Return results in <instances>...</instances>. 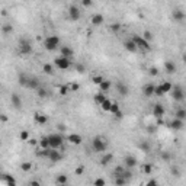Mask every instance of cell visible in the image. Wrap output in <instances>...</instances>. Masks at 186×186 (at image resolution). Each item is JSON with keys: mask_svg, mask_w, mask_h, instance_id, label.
Listing matches in <instances>:
<instances>
[{"mask_svg": "<svg viewBox=\"0 0 186 186\" xmlns=\"http://www.w3.org/2000/svg\"><path fill=\"white\" fill-rule=\"evenodd\" d=\"M172 18H173L176 22H182V20H185L186 15L183 10H180V9H174L173 13H172Z\"/></svg>", "mask_w": 186, "mask_h": 186, "instance_id": "cell-21", "label": "cell"}, {"mask_svg": "<svg viewBox=\"0 0 186 186\" xmlns=\"http://www.w3.org/2000/svg\"><path fill=\"white\" fill-rule=\"evenodd\" d=\"M163 95H164V92H163L162 86H160V84H158V86H156V92H154V96H158V98H160V96H163Z\"/></svg>", "mask_w": 186, "mask_h": 186, "instance_id": "cell-47", "label": "cell"}, {"mask_svg": "<svg viewBox=\"0 0 186 186\" xmlns=\"http://www.w3.org/2000/svg\"><path fill=\"white\" fill-rule=\"evenodd\" d=\"M58 186H68V185H58Z\"/></svg>", "mask_w": 186, "mask_h": 186, "instance_id": "cell-64", "label": "cell"}, {"mask_svg": "<svg viewBox=\"0 0 186 186\" xmlns=\"http://www.w3.org/2000/svg\"><path fill=\"white\" fill-rule=\"evenodd\" d=\"M148 132H156V127H148Z\"/></svg>", "mask_w": 186, "mask_h": 186, "instance_id": "cell-61", "label": "cell"}, {"mask_svg": "<svg viewBox=\"0 0 186 186\" xmlns=\"http://www.w3.org/2000/svg\"><path fill=\"white\" fill-rule=\"evenodd\" d=\"M2 122H8V115L6 114L2 115Z\"/></svg>", "mask_w": 186, "mask_h": 186, "instance_id": "cell-58", "label": "cell"}, {"mask_svg": "<svg viewBox=\"0 0 186 186\" xmlns=\"http://www.w3.org/2000/svg\"><path fill=\"white\" fill-rule=\"evenodd\" d=\"M82 4H83L84 8H89V6H93V2H89V0H84V2H82Z\"/></svg>", "mask_w": 186, "mask_h": 186, "instance_id": "cell-54", "label": "cell"}, {"mask_svg": "<svg viewBox=\"0 0 186 186\" xmlns=\"http://www.w3.org/2000/svg\"><path fill=\"white\" fill-rule=\"evenodd\" d=\"M48 140H50V144H51V148L52 150H58L63 147L64 140L60 134H50L48 135Z\"/></svg>", "mask_w": 186, "mask_h": 186, "instance_id": "cell-5", "label": "cell"}, {"mask_svg": "<svg viewBox=\"0 0 186 186\" xmlns=\"http://www.w3.org/2000/svg\"><path fill=\"white\" fill-rule=\"evenodd\" d=\"M112 100L111 99H106L105 100V102L102 103V105H100V109H102L103 112H111V108H112Z\"/></svg>", "mask_w": 186, "mask_h": 186, "instance_id": "cell-29", "label": "cell"}, {"mask_svg": "<svg viewBox=\"0 0 186 186\" xmlns=\"http://www.w3.org/2000/svg\"><path fill=\"white\" fill-rule=\"evenodd\" d=\"M138 148L141 151H144V153H150V151H151V143H150V141H147V140L140 141V143H138Z\"/></svg>", "mask_w": 186, "mask_h": 186, "instance_id": "cell-27", "label": "cell"}, {"mask_svg": "<svg viewBox=\"0 0 186 186\" xmlns=\"http://www.w3.org/2000/svg\"><path fill=\"white\" fill-rule=\"evenodd\" d=\"M182 60H183V63L186 64V52H185V54H183V56H182Z\"/></svg>", "mask_w": 186, "mask_h": 186, "instance_id": "cell-63", "label": "cell"}, {"mask_svg": "<svg viewBox=\"0 0 186 186\" xmlns=\"http://www.w3.org/2000/svg\"><path fill=\"white\" fill-rule=\"evenodd\" d=\"M112 160H114V156H112L111 153H105V154L100 157L99 164H100V166H108V164H109Z\"/></svg>", "mask_w": 186, "mask_h": 186, "instance_id": "cell-24", "label": "cell"}, {"mask_svg": "<svg viewBox=\"0 0 186 186\" xmlns=\"http://www.w3.org/2000/svg\"><path fill=\"white\" fill-rule=\"evenodd\" d=\"M83 172H84V167H83V166H79L77 169H76V174H77V176L83 174Z\"/></svg>", "mask_w": 186, "mask_h": 186, "instance_id": "cell-52", "label": "cell"}, {"mask_svg": "<svg viewBox=\"0 0 186 186\" xmlns=\"http://www.w3.org/2000/svg\"><path fill=\"white\" fill-rule=\"evenodd\" d=\"M118 112H121V108H119V105L116 102H114V103H112V108H111V114L116 115Z\"/></svg>", "mask_w": 186, "mask_h": 186, "instance_id": "cell-41", "label": "cell"}, {"mask_svg": "<svg viewBox=\"0 0 186 186\" xmlns=\"http://www.w3.org/2000/svg\"><path fill=\"white\" fill-rule=\"evenodd\" d=\"M106 99H108V98H106V96H105V93H103V92H100V93H98V95L95 96V102L98 103L99 106H100V105H102V103L105 102V100H106Z\"/></svg>", "mask_w": 186, "mask_h": 186, "instance_id": "cell-32", "label": "cell"}, {"mask_svg": "<svg viewBox=\"0 0 186 186\" xmlns=\"http://www.w3.org/2000/svg\"><path fill=\"white\" fill-rule=\"evenodd\" d=\"M67 141L70 144H73V146H80L82 141H83V138H82V135L80 134H70L67 137Z\"/></svg>", "mask_w": 186, "mask_h": 186, "instance_id": "cell-16", "label": "cell"}, {"mask_svg": "<svg viewBox=\"0 0 186 186\" xmlns=\"http://www.w3.org/2000/svg\"><path fill=\"white\" fill-rule=\"evenodd\" d=\"M28 89H32V90H38V89H40V79H38V77H29Z\"/></svg>", "mask_w": 186, "mask_h": 186, "instance_id": "cell-26", "label": "cell"}, {"mask_svg": "<svg viewBox=\"0 0 186 186\" xmlns=\"http://www.w3.org/2000/svg\"><path fill=\"white\" fill-rule=\"evenodd\" d=\"M18 50H19V52L22 56H29V54H32V51H34L32 42L28 38H20L19 44H18Z\"/></svg>", "mask_w": 186, "mask_h": 186, "instance_id": "cell-3", "label": "cell"}, {"mask_svg": "<svg viewBox=\"0 0 186 186\" xmlns=\"http://www.w3.org/2000/svg\"><path fill=\"white\" fill-rule=\"evenodd\" d=\"M77 72H79V73H84V67H83V66H79V67H77Z\"/></svg>", "mask_w": 186, "mask_h": 186, "instance_id": "cell-59", "label": "cell"}, {"mask_svg": "<svg viewBox=\"0 0 186 186\" xmlns=\"http://www.w3.org/2000/svg\"><path fill=\"white\" fill-rule=\"evenodd\" d=\"M34 121H35L38 125H45L48 122V116L45 114H41V112H35L34 114Z\"/></svg>", "mask_w": 186, "mask_h": 186, "instance_id": "cell-15", "label": "cell"}, {"mask_svg": "<svg viewBox=\"0 0 186 186\" xmlns=\"http://www.w3.org/2000/svg\"><path fill=\"white\" fill-rule=\"evenodd\" d=\"M146 186H160V185H158V182L156 179H150V180L146 183Z\"/></svg>", "mask_w": 186, "mask_h": 186, "instance_id": "cell-49", "label": "cell"}, {"mask_svg": "<svg viewBox=\"0 0 186 186\" xmlns=\"http://www.w3.org/2000/svg\"><path fill=\"white\" fill-rule=\"evenodd\" d=\"M119 29H121V24H118V22H116V24H112V25H111V31L118 32Z\"/></svg>", "mask_w": 186, "mask_h": 186, "instance_id": "cell-48", "label": "cell"}, {"mask_svg": "<svg viewBox=\"0 0 186 186\" xmlns=\"http://www.w3.org/2000/svg\"><path fill=\"white\" fill-rule=\"evenodd\" d=\"M19 138L22 140V141H29V140H31V138H29V132H28V131H22V132L19 134Z\"/></svg>", "mask_w": 186, "mask_h": 186, "instance_id": "cell-43", "label": "cell"}, {"mask_svg": "<svg viewBox=\"0 0 186 186\" xmlns=\"http://www.w3.org/2000/svg\"><path fill=\"white\" fill-rule=\"evenodd\" d=\"M151 112H153V116H154L156 119H162L163 116H164V106H163L162 103H156L154 106H153V109H151Z\"/></svg>", "mask_w": 186, "mask_h": 186, "instance_id": "cell-9", "label": "cell"}, {"mask_svg": "<svg viewBox=\"0 0 186 186\" xmlns=\"http://www.w3.org/2000/svg\"><path fill=\"white\" fill-rule=\"evenodd\" d=\"M40 147L41 150H51V144H50V140H48V135L47 137H41L40 140Z\"/></svg>", "mask_w": 186, "mask_h": 186, "instance_id": "cell-25", "label": "cell"}, {"mask_svg": "<svg viewBox=\"0 0 186 186\" xmlns=\"http://www.w3.org/2000/svg\"><path fill=\"white\" fill-rule=\"evenodd\" d=\"M32 169V163L31 162H25L20 164V170H24V172H29Z\"/></svg>", "mask_w": 186, "mask_h": 186, "instance_id": "cell-39", "label": "cell"}, {"mask_svg": "<svg viewBox=\"0 0 186 186\" xmlns=\"http://www.w3.org/2000/svg\"><path fill=\"white\" fill-rule=\"evenodd\" d=\"M141 36H143V38H144L146 41H148V42H150V41L153 40V34H151L150 31H144V34H143Z\"/></svg>", "mask_w": 186, "mask_h": 186, "instance_id": "cell-45", "label": "cell"}, {"mask_svg": "<svg viewBox=\"0 0 186 186\" xmlns=\"http://www.w3.org/2000/svg\"><path fill=\"white\" fill-rule=\"evenodd\" d=\"M2 180L6 183V186H18V183H16V179L13 178L12 174L3 173V174H2Z\"/></svg>", "mask_w": 186, "mask_h": 186, "instance_id": "cell-17", "label": "cell"}, {"mask_svg": "<svg viewBox=\"0 0 186 186\" xmlns=\"http://www.w3.org/2000/svg\"><path fill=\"white\" fill-rule=\"evenodd\" d=\"M148 74L150 76H157L158 74V68L157 67H151L150 70H148Z\"/></svg>", "mask_w": 186, "mask_h": 186, "instance_id": "cell-51", "label": "cell"}, {"mask_svg": "<svg viewBox=\"0 0 186 186\" xmlns=\"http://www.w3.org/2000/svg\"><path fill=\"white\" fill-rule=\"evenodd\" d=\"M48 160H50V162H52V163H58L60 160H61V158H63V154H61V153H60L58 150H50V153H48Z\"/></svg>", "mask_w": 186, "mask_h": 186, "instance_id": "cell-12", "label": "cell"}, {"mask_svg": "<svg viewBox=\"0 0 186 186\" xmlns=\"http://www.w3.org/2000/svg\"><path fill=\"white\" fill-rule=\"evenodd\" d=\"M160 86H162L163 92H164V95H166V93H170L172 89H173V84H172L170 82H163V83L160 84Z\"/></svg>", "mask_w": 186, "mask_h": 186, "instance_id": "cell-31", "label": "cell"}, {"mask_svg": "<svg viewBox=\"0 0 186 186\" xmlns=\"http://www.w3.org/2000/svg\"><path fill=\"white\" fill-rule=\"evenodd\" d=\"M28 143L31 144V146H36V144H40V141H36L35 138H31V140H29V141H28Z\"/></svg>", "mask_w": 186, "mask_h": 186, "instance_id": "cell-56", "label": "cell"}, {"mask_svg": "<svg viewBox=\"0 0 186 186\" xmlns=\"http://www.w3.org/2000/svg\"><path fill=\"white\" fill-rule=\"evenodd\" d=\"M143 172H144L146 174H151V172H153V166H151L150 163L144 164V166H143Z\"/></svg>", "mask_w": 186, "mask_h": 186, "instance_id": "cell-44", "label": "cell"}, {"mask_svg": "<svg viewBox=\"0 0 186 186\" xmlns=\"http://www.w3.org/2000/svg\"><path fill=\"white\" fill-rule=\"evenodd\" d=\"M28 83H29V77L26 74H19V84L20 86H25L28 87Z\"/></svg>", "mask_w": 186, "mask_h": 186, "instance_id": "cell-33", "label": "cell"}, {"mask_svg": "<svg viewBox=\"0 0 186 186\" xmlns=\"http://www.w3.org/2000/svg\"><path fill=\"white\" fill-rule=\"evenodd\" d=\"M67 180H68V178L63 173L57 176V185H67Z\"/></svg>", "mask_w": 186, "mask_h": 186, "instance_id": "cell-35", "label": "cell"}, {"mask_svg": "<svg viewBox=\"0 0 186 186\" xmlns=\"http://www.w3.org/2000/svg\"><path fill=\"white\" fill-rule=\"evenodd\" d=\"M60 56L72 60L74 57V50L72 47H68V45H63V47H60Z\"/></svg>", "mask_w": 186, "mask_h": 186, "instance_id": "cell-10", "label": "cell"}, {"mask_svg": "<svg viewBox=\"0 0 186 186\" xmlns=\"http://www.w3.org/2000/svg\"><path fill=\"white\" fill-rule=\"evenodd\" d=\"M77 89H79V84H73V86L70 87V90H73V92H74V90H77Z\"/></svg>", "mask_w": 186, "mask_h": 186, "instance_id": "cell-60", "label": "cell"}, {"mask_svg": "<svg viewBox=\"0 0 186 186\" xmlns=\"http://www.w3.org/2000/svg\"><path fill=\"white\" fill-rule=\"evenodd\" d=\"M154 92H156V84H153V83H147L146 86L143 87V95L146 96V98L154 96Z\"/></svg>", "mask_w": 186, "mask_h": 186, "instance_id": "cell-13", "label": "cell"}, {"mask_svg": "<svg viewBox=\"0 0 186 186\" xmlns=\"http://www.w3.org/2000/svg\"><path fill=\"white\" fill-rule=\"evenodd\" d=\"M164 70H166L167 74H174V73L178 72V67H176L174 61H166L164 63Z\"/></svg>", "mask_w": 186, "mask_h": 186, "instance_id": "cell-22", "label": "cell"}, {"mask_svg": "<svg viewBox=\"0 0 186 186\" xmlns=\"http://www.w3.org/2000/svg\"><path fill=\"white\" fill-rule=\"evenodd\" d=\"M54 64L57 66L58 70H67V68L72 67V60L60 56V57H57V58L54 60Z\"/></svg>", "mask_w": 186, "mask_h": 186, "instance_id": "cell-7", "label": "cell"}, {"mask_svg": "<svg viewBox=\"0 0 186 186\" xmlns=\"http://www.w3.org/2000/svg\"><path fill=\"white\" fill-rule=\"evenodd\" d=\"M60 45H61V40L57 35H50L44 40V48L47 51H56V50H58Z\"/></svg>", "mask_w": 186, "mask_h": 186, "instance_id": "cell-2", "label": "cell"}, {"mask_svg": "<svg viewBox=\"0 0 186 186\" xmlns=\"http://www.w3.org/2000/svg\"><path fill=\"white\" fill-rule=\"evenodd\" d=\"M82 18V10H80L79 6H76V4H72L70 8H68V19L76 22V20H79Z\"/></svg>", "mask_w": 186, "mask_h": 186, "instance_id": "cell-8", "label": "cell"}, {"mask_svg": "<svg viewBox=\"0 0 186 186\" xmlns=\"http://www.w3.org/2000/svg\"><path fill=\"white\" fill-rule=\"evenodd\" d=\"M103 80L105 79H103L102 76H93V77H92V82H93L95 84H98V86H100V83H102Z\"/></svg>", "mask_w": 186, "mask_h": 186, "instance_id": "cell-42", "label": "cell"}, {"mask_svg": "<svg viewBox=\"0 0 186 186\" xmlns=\"http://www.w3.org/2000/svg\"><path fill=\"white\" fill-rule=\"evenodd\" d=\"M116 92H118L121 96H128L130 95V87L124 83V82H118V83H116Z\"/></svg>", "mask_w": 186, "mask_h": 186, "instance_id": "cell-14", "label": "cell"}, {"mask_svg": "<svg viewBox=\"0 0 186 186\" xmlns=\"http://www.w3.org/2000/svg\"><path fill=\"white\" fill-rule=\"evenodd\" d=\"M124 48H125L128 52H137L138 51V48H137V45H135V42L132 40L125 41V42H124Z\"/></svg>", "mask_w": 186, "mask_h": 186, "instance_id": "cell-23", "label": "cell"}, {"mask_svg": "<svg viewBox=\"0 0 186 186\" xmlns=\"http://www.w3.org/2000/svg\"><path fill=\"white\" fill-rule=\"evenodd\" d=\"M93 186H106V180L103 178H98L93 180Z\"/></svg>", "mask_w": 186, "mask_h": 186, "instance_id": "cell-40", "label": "cell"}, {"mask_svg": "<svg viewBox=\"0 0 186 186\" xmlns=\"http://www.w3.org/2000/svg\"><path fill=\"white\" fill-rule=\"evenodd\" d=\"M28 186H41V183H40V180H35V179H34V180H31V182L28 183Z\"/></svg>", "mask_w": 186, "mask_h": 186, "instance_id": "cell-53", "label": "cell"}, {"mask_svg": "<svg viewBox=\"0 0 186 186\" xmlns=\"http://www.w3.org/2000/svg\"><path fill=\"white\" fill-rule=\"evenodd\" d=\"M42 72L45 73V74H52V73H54V68H52L51 64H44V66H42Z\"/></svg>", "mask_w": 186, "mask_h": 186, "instance_id": "cell-37", "label": "cell"}, {"mask_svg": "<svg viewBox=\"0 0 186 186\" xmlns=\"http://www.w3.org/2000/svg\"><path fill=\"white\" fill-rule=\"evenodd\" d=\"M2 32H3V35H8V34L13 32V26L12 25H3L2 26Z\"/></svg>", "mask_w": 186, "mask_h": 186, "instance_id": "cell-38", "label": "cell"}, {"mask_svg": "<svg viewBox=\"0 0 186 186\" xmlns=\"http://www.w3.org/2000/svg\"><path fill=\"white\" fill-rule=\"evenodd\" d=\"M132 41L135 42V45H137L138 50H143V51H150V50H151L150 42L144 40L141 35H134V36H132Z\"/></svg>", "mask_w": 186, "mask_h": 186, "instance_id": "cell-4", "label": "cell"}, {"mask_svg": "<svg viewBox=\"0 0 186 186\" xmlns=\"http://www.w3.org/2000/svg\"><path fill=\"white\" fill-rule=\"evenodd\" d=\"M10 103H12V106L15 108V109H20V108H22V99H20V96L16 95V93H13V95L10 96Z\"/></svg>", "mask_w": 186, "mask_h": 186, "instance_id": "cell-19", "label": "cell"}, {"mask_svg": "<svg viewBox=\"0 0 186 186\" xmlns=\"http://www.w3.org/2000/svg\"><path fill=\"white\" fill-rule=\"evenodd\" d=\"M92 148H93L95 153H105V151L108 150L106 138H105V137H100V135L95 137V138L92 140Z\"/></svg>", "mask_w": 186, "mask_h": 186, "instance_id": "cell-1", "label": "cell"}, {"mask_svg": "<svg viewBox=\"0 0 186 186\" xmlns=\"http://www.w3.org/2000/svg\"><path fill=\"white\" fill-rule=\"evenodd\" d=\"M68 92H70V89H68L67 86H60V90H58V93L61 96H66L68 93Z\"/></svg>", "mask_w": 186, "mask_h": 186, "instance_id": "cell-46", "label": "cell"}, {"mask_svg": "<svg viewBox=\"0 0 186 186\" xmlns=\"http://www.w3.org/2000/svg\"><path fill=\"white\" fill-rule=\"evenodd\" d=\"M174 118L180 119V121H185L186 119V109L185 108H179V109H176V112H174Z\"/></svg>", "mask_w": 186, "mask_h": 186, "instance_id": "cell-28", "label": "cell"}, {"mask_svg": "<svg viewBox=\"0 0 186 186\" xmlns=\"http://www.w3.org/2000/svg\"><path fill=\"white\" fill-rule=\"evenodd\" d=\"M170 95H172V99H173L174 102H182V100L185 99V92H183L182 86H179V84H174L172 92H170Z\"/></svg>", "mask_w": 186, "mask_h": 186, "instance_id": "cell-6", "label": "cell"}, {"mask_svg": "<svg viewBox=\"0 0 186 186\" xmlns=\"http://www.w3.org/2000/svg\"><path fill=\"white\" fill-rule=\"evenodd\" d=\"M183 125H185V121H180V119H178V118H173L172 122L169 124V127L174 131H180L183 128Z\"/></svg>", "mask_w": 186, "mask_h": 186, "instance_id": "cell-18", "label": "cell"}, {"mask_svg": "<svg viewBox=\"0 0 186 186\" xmlns=\"http://www.w3.org/2000/svg\"><path fill=\"white\" fill-rule=\"evenodd\" d=\"M90 22H92V25H93V26H100V25L105 22V18H103L100 13H95V15L92 16Z\"/></svg>", "mask_w": 186, "mask_h": 186, "instance_id": "cell-20", "label": "cell"}, {"mask_svg": "<svg viewBox=\"0 0 186 186\" xmlns=\"http://www.w3.org/2000/svg\"><path fill=\"white\" fill-rule=\"evenodd\" d=\"M162 158H164V160H169V158H170V154H169V153H163Z\"/></svg>", "mask_w": 186, "mask_h": 186, "instance_id": "cell-57", "label": "cell"}, {"mask_svg": "<svg viewBox=\"0 0 186 186\" xmlns=\"http://www.w3.org/2000/svg\"><path fill=\"white\" fill-rule=\"evenodd\" d=\"M137 163H138V160H137L135 156L128 154V156L124 157V164H125L127 169H132V167H135V166H137Z\"/></svg>", "mask_w": 186, "mask_h": 186, "instance_id": "cell-11", "label": "cell"}, {"mask_svg": "<svg viewBox=\"0 0 186 186\" xmlns=\"http://www.w3.org/2000/svg\"><path fill=\"white\" fill-rule=\"evenodd\" d=\"M99 87H100V92L105 93V92H108L109 89H111V82H109V80H103Z\"/></svg>", "mask_w": 186, "mask_h": 186, "instance_id": "cell-34", "label": "cell"}, {"mask_svg": "<svg viewBox=\"0 0 186 186\" xmlns=\"http://www.w3.org/2000/svg\"><path fill=\"white\" fill-rule=\"evenodd\" d=\"M172 174L176 176V178H180V170H179L178 167H172Z\"/></svg>", "mask_w": 186, "mask_h": 186, "instance_id": "cell-50", "label": "cell"}, {"mask_svg": "<svg viewBox=\"0 0 186 186\" xmlns=\"http://www.w3.org/2000/svg\"><path fill=\"white\" fill-rule=\"evenodd\" d=\"M114 183H115V186H125L128 183V180L124 178V176H116L115 180H114Z\"/></svg>", "mask_w": 186, "mask_h": 186, "instance_id": "cell-30", "label": "cell"}, {"mask_svg": "<svg viewBox=\"0 0 186 186\" xmlns=\"http://www.w3.org/2000/svg\"><path fill=\"white\" fill-rule=\"evenodd\" d=\"M114 118L115 119H122L124 118V114H122V112H118L116 115H114Z\"/></svg>", "mask_w": 186, "mask_h": 186, "instance_id": "cell-55", "label": "cell"}, {"mask_svg": "<svg viewBox=\"0 0 186 186\" xmlns=\"http://www.w3.org/2000/svg\"><path fill=\"white\" fill-rule=\"evenodd\" d=\"M157 125L160 127V125H163V118L162 119H157Z\"/></svg>", "mask_w": 186, "mask_h": 186, "instance_id": "cell-62", "label": "cell"}, {"mask_svg": "<svg viewBox=\"0 0 186 186\" xmlns=\"http://www.w3.org/2000/svg\"><path fill=\"white\" fill-rule=\"evenodd\" d=\"M36 95H38V98L44 99V98H47V96H48V90H47V89H44V87H40V89L36 90Z\"/></svg>", "mask_w": 186, "mask_h": 186, "instance_id": "cell-36", "label": "cell"}]
</instances>
